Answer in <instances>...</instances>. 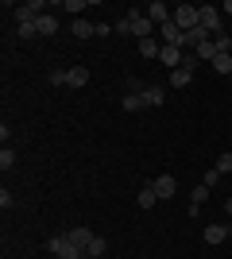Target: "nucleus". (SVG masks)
Wrapping results in <instances>:
<instances>
[{
	"label": "nucleus",
	"instance_id": "1",
	"mask_svg": "<svg viewBox=\"0 0 232 259\" xmlns=\"http://www.w3.org/2000/svg\"><path fill=\"white\" fill-rule=\"evenodd\" d=\"M43 12H47V0H27V4H12V20L20 27V23H35Z\"/></svg>",
	"mask_w": 232,
	"mask_h": 259
},
{
	"label": "nucleus",
	"instance_id": "2",
	"mask_svg": "<svg viewBox=\"0 0 232 259\" xmlns=\"http://www.w3.org/2000/svg\"><path fill=\"white\" fill-rule=\"evenodd\" d=\"M170 20H174V27H182V31H194V27H201V8H194V4H178Z\"/></svg>",
	"mask_w": 232,
	"mask_h": 259
},
{
	"label": "nucleus",
	"instance_id": "3",
	"mask_svg": "<svg viewBox=\"0 0 232 259\" xmlns=\"http://www.w3.org/2000/svg\"><path fill=\"white\" fill-rule=\"evenodd\" d=\"M47 251H51L55 259H81V255H85V251H77L74 244H70L66 232H62V236H51V240H47Z\"/></svg>",
	"mask_w": 232,
	"mask_h": 259
},
{
	"label": "nucleus",
	"instance_id": "4",
	"mask_svg": "<svg viewBox=\"0 0 232 259\" xmlns=\"http://www.w3.org/2000/svg\"><path fill=\"white\" fill-rule=\"evenodd\" d=\"M201 27H205V31H213V39H217V35H224L221 8H217V4H201Z\"/></svg>",
	"mask_w": 232,
	"mask_h": 259
},
{
	"label": "nucleus",
	"instance_id": "5",
	"mask_svg": "<svg viewBox=\"0 0 232 259\" xmlns=\"http://www.w3.org/2000/svg\"><path fill=\"white\" fill-rule=\"evenodd\" d=\"M128 23H132V35L144 43V39H151V31H155V23L147 20L144 12H128Z\"/></svg>",
	"mask_w": 232,
	"mask_h": 259
},
{
	"label": "nucleus",
	"instance_id": "6",
	"mask_svg": "<svg viewBox=\"0 0 232 259\" xmlns=\"http://www.w3.org/2000/svg\"><path fill=\"white\" fill-rule=\"evenodd\" d=\"M66 236H70V244H74L77 251H85L89 244H93V236H97V232H93V228H85V225H77V228H66Z\"/></svg>",
	"mask_w": 232,
	"mask_h": 259
},
{
	"label": "nucleus",
	"instance_id": "7",
	"mask_svg": "<svg viewBox=\"0 0 232 259\" xmlns=\"http://www.w3.org/2000/svg\"><path fill=\"white\" fill-rule=\"evenodd\" d=\"M151 186H155V194H159V201H166V197L178 194V178H174V174H159Z\"/></svg>",
	"mask_w": 232,
	"mask_h": 259
},
{
	"label": "nucleus",
	"instance_id": "8",
	"mask_svg": "<svg viewBox=\"0 0 232 259\" xmlns=\"http://www.w3.org/2000/svg\"><path fill=\"white\" fill-rule=\"evenodd\" d=\"M144 16H147V20H151V23H155V27H163V23H166V20H170V16H174V12L166 8L163 0H151V4H147V8H144Z\"/></svg>",
	"mask_w": 232,
	"mask_h": 259
},
{
	"label": "nucleus",
	"instance_id": "9",
	"mask_svg": "<svg viewBox=\"0 0 232 259\" xmlns=\"http://www.w3.org/2000/svg\"><path fill=\"white\" fill-rule=\"evenodd\" d=\"M35 31L43 35V39H51V35H58V16H55V12H43V16L35 20Z\"/></svg>",
	"mask_w": 232,
	"mask_h": 259
},
{
	"label": "nucleus",
	"instance_id": "10",
	"mask_svg": "<svg viewBox=\"0 0 232 259\" xmlns=\"http://www.w3.org/2000/svg\"><path fill=\"white\" fill-rule=\"evenodd\" d=\"M159 31H163V47H182V39H186V31H182V27H174V20H166Z\"/></svg>",
	"mask_w": 232,
	"mask_h": 259
},
{
	"label": "nucleus",
	"instance_id": "11",
	"mask_svg": "<svg viewBox=\"0 0 232 259\" xmlns=\"http://www.w3.org/2000/svg\"><path fill=\"white\" fill-rule=\"evenodd\" d=\"M182 47H163V51H159V62L166 66V70H178V66H182Z\"/></svg>",
	"mask_w": 232,
	"mask_h": 259
},
{
	"label": "nucleus",
	"instance_id": "12",
	"mask_svg": "<svg viewBox=\"0 0 232 259\" xmlns=\"http://www.w3.org/2000/svg\"><path fill=\"white\" fill-rule=\"evenodd\" d=\"M120 108H124V112H144V108H151V105L144 101V93H124Z\"/></svg>",
	"mask_w": 232,
	"mask_h": 259
},
{
	"label": "nucleus",
	"instance_id": "13",
	"mask_svg": "<svg viewBox=\"0 0 232 259\" xmlns=\"http://www.w3.org/2000/svg\"><path fill=\"white\" fill-rule=\"evenodd\" d=\"M224 240H228V228L224 225H205V244H209V248H217Z\"/></svg>",
	"mask_w": 232,
	"mask_h": 259
},
{
	"label": "nucleus",
	"instance_id": "14",
	"mask_svg": "<svg viewBox=\"0 0 232 259\" xmlns=\"http://www.w3.org/2000/svg\"><path fill=\"white\" fill-rule=\"evenodd\" d=\"M70 31H74V39H93V35H97V23H89V20H74V23H70Z\"/></svg>",
	"mask_w": 232,
	"mask_h": 259
},
{
	"label": "nucleus",
	"instance_id": "15",
	"mask_svg": "<svg viewBox=\"0 0 232 259\" xmlns=\"http://www.w3.org/2000/svg\"><path fill=\"white\" fill-rule=\"evenodd\" d=\"M155 201H159V194H155V186L147 182L144 190H140V194H135V205H140V209H155Z\"/></svg>",
	"mask_w": 232,
	"mask_h": 259
},
{
	"label": "nucleus",
	"instance_id": "16",
	"mask_svg": "<svg viewBox=\"0 0 232 259\" xmlns=\"http://www.w3.org/2000/svg\"><path fill=\"white\" fill-rule=\"evenodd\" d=\"M89 85V70L85 66H70V89H81Z\"/></svg>",
	"mask_w": 232,
	"mask_h": 259
},
{
	"label": "nucleus",
	"instance_id": "17",
	"mask_svg": "<svg viewBox=\"0 0 232 259\" xmlns=\"http://www.w3.org/2000/svg\"><path fill=\"white\" fill-rule=\"evenodd\" d=\"M190 77H194V74H190L186 66H178V70H170V85H174V89H186Z\"/></svg>",
	"mask_w": 232,
	"mask_h": 259
},
{
	"label": "nucleus",
	"instance_id": "18",
	"mask_svg": "<svg viewBox=\"0 0 232 259\" xmlns=\"http://www.w3.org/2000/svg\"><path fill=\"white\" fill-rule=\"evenodd\" d=\"M105 251H109V240H105V236H93V244L85 248V255H89V259H101Z\"/></svg>",
	"mask_w": 232,
	"mask_h": 259
},
{
	"label": "nucleus",
	"instance_id": "19",
	"mask_svg": "<svg viewBox=\"0 0 232 259\" xmlns=\"http://www.w3.org/2000/svg\"><path fill=\"white\" fill-rule=\"evenodd\" d=\"M213 70H217V74H232V54H217V58H213Z\"/></svg>",
	"mask_w": 232,
	"mask_h": 259
},
{
	"label": "nucleus",
	"instance_id": "20",
	"mask_svg": "<svg viewBox=\"0 0 232 259\" xmlns=\"http://www.w3.org/2000/svg\"><path fill=\"white\" fill-rule=\"evenodd\" d=\"M144 101H147V105H163V85H147L144 89Z\"/></svg>",
	"mask_w": 232,
	"mask_h": 259
},
{
	"label": "nucleus",
	"instance_id": "21",
	"mask_svg": "<svg viewBox=\"0 0 232 259\" xmlns=\"http://www.w3.org/2000/svg\"><path fill=\"white\" fill-rule=\"evenodd\" d=\"M159 51H163V47L155 43V39H144V43H140V54H144V58H159Z\"/></svg>",
	"mask_w": 232,
	"mask_h": 259
},
{
	"label": "nucleus",
	"instance_id": "22",
	"mask_svg": "<svg viewBox=\"0 0 232 259\" xmlns=\"http://www.w3.org/2000/svg\"><path fill=\"white\" fill-rule=\"evenodd\" d=\"M47 81H51V85H70V70H51Z\"/></svg>",
	"mask_w": 232,
	"mask_h": 259
},
{
	"label": "nucleus",
	"instance_id": "23",
	"mask_svg": "<svg viewBox=\"0 0 232 259\" xmlns=\"http://www.w3.org/2000/svg\"><path fill=\"white\" fill-rule=\"evenodd\" d=\"M221 178H224V174L217 170V166H213V170H205V174H201V186H209V190H213V186L221 182Z\"/></svg>",
	"mask_w": 232,
	"mask_h": 259
},
{
	"label": "nucleus",
	"instance_id": "24",
	"mask_svg": "<svg viewBox=\"0 0 232 259\" xmlns=\"http://www.w3.org/2000/svg\"><path fill=\"white\" fill-rule=\"evenodd\" d=\"M205 201H209V186H198V190H194V201H190V205H205Z\"/></svg>",
	"mask_w": 232,
	"mask_h": 259
},
{
	"label": "nucleus",
	"instance_id": "25",
	"mask_svg": "<svg viewBox=\"0 0 232 259\" xmlns=\"http://www.w3.org/2000/svg\"><path fill=\"white\" fill-rule=\"evenodd\" d=\"M89 4H93V0H62V8H66V12H85Z\"/></svg>",
	"mask_w": 232,
	"mask_h": 259
},
{
	"label": "nucleus",
	"instance_id": "26",
	"mask_svg": "<svg viewBox=\"0 0 232 259\" xmlns=\"http://www.w3.org/2000/svg\"><path fill=\"white\" fill-rule=\"evenodd\" d=\"M0 166L8 170V166H16V151H12L8 143H4V151H0Z\"/></svg>",
	"mask_w": 232,
	"mask_h": 259
},
{
	"label": "nucleus",
	"instance_id": "27",
	"mask_svg": "<svg viewBox=\"0 0 232 259\" xmlns=\"http://www.w3.org/2000/svg\"><path fill=\"white\" fill-rule=\"evenodd\" d=\"M217 170H221V174H232V151H224L221 159H217Z\"/></svg>",
	"mask_w": 232,
	"mask_h": 259
},
{
	"label": "nucleus",
	"instance_id": "28",
	"mask_svg": "<svg viewBox=\"0 0 232 259\" xmlns=\"http://www.w3.org/2000/svg\"><path fill=\"white\" fill-rule=\"evenodd\" d=\"M16 35H20V39H35L39 31H35V23H20V27H16Z\"/></svg>",
	"mask_w": 232,
	"mask_h": 259
},
{
	"label": "nucleus",
	"instance_id": "29",
	"mask_svg": "<svg viewBox=\"0 0 232 259\" xmlns=\"http://www.w3.org/2000/svg\"><path fill=\"white\" fill-rule=\"evenodd\" d=\"M112 31H116V35H132V23H128V16H124V20H116V23H112Z\"/></svg>",
	"mask_w": 232,
	"mask_h": 259
},
{
	"label": "nucleus",
	"instance_id": "30",
	"mask_svg": "<svg viewBox=\"0 0 232 259\" xmlns=\"http://www.w3.org/2000/svg\"><path fill=\"white\" fill-rule=\"evenodd\" d=\"M12 205H16V197H12V194H8V190H0V209H4V213H8V209H12Z\"/></svg>",
	"mask_w": 232,
	"mask_h": 259
},
{
	"label": "nucleus",
	"instance_id": "31",
	"mask_svg": "<svg viewBox=\"0 0 232 259\" xmlns=\"http://www.w3.org/2000/svg\"><path fill=\"white\" fill-rule=\"evenodd\" d=\"M144 89H147V85L140 81V77H128V93H144Z\"/></svg>",
	"mask_w": 232,
	"mask_h": 259
},
{
	"label": "nucleus",
	"instance_id": "32",
	"mask_svg": "<svg viewBox=\"0 0 232 259\" xmlns=\"http://www.w3.org/2000/svg\"><path fill=\"white\" fill-rule=\"evenodd\" d=\"M221 12H224V16H232V0H224V8H221Z\"/></svg>",
	"mask_w": 232,
	"mask_h": 259
},
{
	"label": "nucleus",
	"instance_id": "33",
	"mask_svg": "<svg viewBox=\"0 0 232 259\" xmlns=\"http://www.w3.org/2000/svg\"><path fill=\"white\" fill-rule=\"evenodd\" d=\"M224 217H232V197H228V201H224Z\"/></svg>",
	"mask_w": 232,
	"mask_h": 259
},
{
	"label": "nucleus",
	"instance_id": "34",
	"mask_svg": "<svg viewBox=\"0 0 232 259\" xmlns=\"http://www.w3.org/2000/svg\"><path fill=\"white\" fill-rule=\"evenodd\" d=\"M81 259H89V255H81Z\"/></svg>",
	"mask_w": 232,
	"mask_h": 259
}]
</instances>
